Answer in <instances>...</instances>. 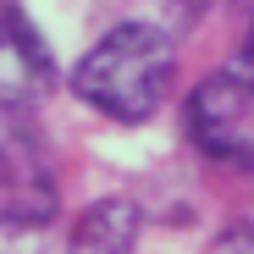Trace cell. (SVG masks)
I'll return each mask as SVG.
<instances>
[{"instance_id":"1","label":"cell","mask_w":254,"mask_h":254,"mask_svg":"<svg viewBox=\"0 0 254 254\" xmlns=\"http://www.w3.org/2000/svg\"><path fill=\"white\" fill-rule=\"evenodd\" d=\"M172 77H177L172 33L155 28V22H116L72 66V94L83 105H94L100 116H111V122L138 127L166 105Z\"/></svg>"},{"instance_id":"2","label":"cell","mask_w":254,"mask_h":254,"mask_svg":"<svg viewBox=\"0 0 254 254\" xmlns=\"http://www.w3.org/2000/svg\"><path fill=\"white\" fill-rule=\"evenodd\" d=\"M188 133L210 160L254 166V72L249 66L210 72L188 94Z\"/></svg>"},{"instance_id":"3","label":"cell","mask_w":254,"mask_h":254,"mask_svg":"<svg viewBox=\"0 0 254 254\" xmlns=\"http://www.w3.org/2000/svg\"><path fill=\"white\" fill-rule=\"evenodd\" d=\"M56 89V56L28 11L0 6V116H28Z\"/></svg>"},{"instance_id":"4","label":"cell","mask_w":254,"mask_h":254,"mask_svg":"<svg viewBox=\"0 0 254 254\" xmlns=\"http://www.w3.org/2000/svg\"><path fill=\"white\" fill-rule=\"evenodd\" d=\"M56 172L28 138H0V227H45L56 221Z\"/></svg>"},{"instance_id":"5","label":"cell","mask_w":254,"mask_h":254,"mask_svg":"<svg viewBox=\"0 0 254 254\" xmlns=\"http://www.w3.org/2000/svg\"><path fill=\"white\" fill-rule=\"evenodd\" d=\"M138 204H127V199H100L83 210V221L72 227V243L66 254H133L138 249Z\"/></svg>"},{"instance_id":"6","label":"cell","mask_w":254,"mask_h":254,"mask_svg":"<svg viewBox=\"0 0 254 254\" xmlns=\"http://www.w3.org/2000/svg\"><path fill=\"white\" fill-rule=\"evenodd\" d=\"M221 254H254V232H249V227L227 232V238H221Z\"/></svg>"}]
</instances>
